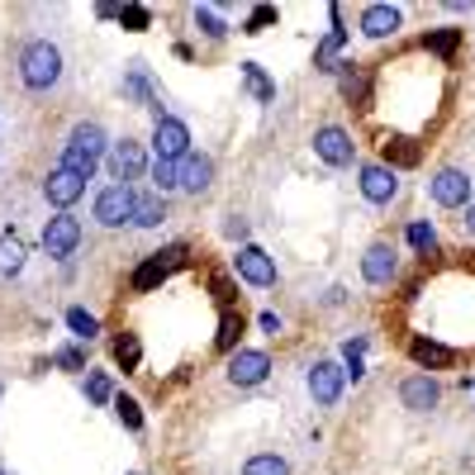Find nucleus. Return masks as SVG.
Wrapping results in <instances>:
<instances>
[{
    "instance_id": "nucleus-1",
    "label": "nucleus",
    "mask_w": 475,
    "mask_h": 475,
    "mask_svg": "<svg viewBox=\"0 0 475 475\" xmlns=\"http://www.w3.org/2000/svg\"><path fill=\"white\" fill-rule=\"evenodd\" d=\"M20 72H24V86L29 91H48V86H58V76H62V53L48 39H39V43L24 48Z\"/></svg>"
},
{
    "instance_id": "nucleus-2",
    "label": "nucleus",
    "mask_w": 475,
    "mask_h": 475,
    "mask_svg": "<svg viewBox=\"0 0 475 475\" xmlns=\"http://www.w3.org/2000/svg\"><path fill=\"white\" fill-rule=\"evenodd\" d=\"M152 148H157L162 162H181L191 157V129L181 124V119H157V129H152Z\"/></svg>"
},
{
    "instance_id": "nucleus-3",
    "label": "nucleus",
    "mask_w": 475,
    "mask_h": 475,
    "mask_svg": "<svg viewBox=\"0 0 475 475\" xmlns=\"http://www.w3.org/2000/svg\"><path fill=\"white\" fill-rule=\"evenodd\" d=\"M433 200L443 210H466L471 205V176L456 172V166H443V172L433 176Z\"/></svg>"
},
{
    "instance_id": "nucleus-4",
    "label": "nucleus",
    "mask_w": 475,
    "mask_h": 475,
    "mask_svg": "<svg viewBox=\"0 0 475 475\" xmlns=\"http://www.w3.org/2000/svg\"><path fill=\"white\" fill-rule=\"evenodd\" d=\"M133 200H139V195H133L129 185H110V191L95 195V219L105 229H119L124 219H133Z\"/></svg>"
},
{
    "instance_id": "nucleus-5",
    "label": "nucleus",
    "mask_w": 475,
    "mask_h": 475,
    "mask_svg": "<svg viewBox=\"0 0 475 475\" xmlns=\"http://www.w3.org/2000/svg\"><path fill=\"white\" fill-rule=\"evenodd\" d=\"M43 247H48V257H72V252L81 247V224H76L72 214L48 219V229H43Z\"/></svg>"
},
{
    "instance_id": "nucleus-6",
    "label": "nucleus",
    "mask_w": 475,
    "mask_h": 475,
    "mask_svg": "<svg viewBox=\"0 0 475 475\" xmlns=\"http://www.w3.org/2000/svg\"><path fill=\"white\" fill-rule=\"evenodd\" d=\"M238 276H243L247 285H276V262L266 257L262 247H238Z\"/></svg>"
},
{
    "instance_id": "nucleus-7",
    "label": "nucleus",
    "mask_w": 475,
    "mask_h": 475,
    "mask_svg": "<svg viewBox=\"0 0 475 475\" xmlns=\"http://www.w3.org/2000/svg\"><path fill=\"white\" fill-rule=\"evenodd\" d=\"M43 195L53 200L58 210H67V205H76V200L86 195V181H81L76 172H67V166H58V172H48V181H43Z\"/></svg>"
},
{
    "instance_id": "nucleus-8",
    "label": "nucleus",
    "mask_w": 475,
    "mask_h": 475,
    "mask_svg": "<svg viewBox=\"0 0 475 475\" xmlns=\"http://www.w3.org/2000/svg\"><path fill=\"white\" fill-rule=\"evenodd\" d=\"M343 381H347L343 366L314 362V371H309V395H314L318 404H337V395H343Z\"/></svg>"
},
{
    "instance_id": "nucleus-9",
    "label": "nucleus",
    "mask_w": 475,
    "mask_h": 475,
    "mask_svg": "<svg viewBox=\"0 0 475 475\" xmlns=\"http://www.w3.org/2000/svg\"><path fill=\"white\" fill-rule=\"evenodd\" d=\"M395 191H399L395 166H385V162H371V166H362V195H366V200H376V205H385V200H395Z\"/></svg>"
},
{
    "instance_id": "nucleus-10",
    "label": "nucleus",
    "mask_w": 475,
    "mask_h": 475,
    "mask_svg": "<svg viewBox=\"0 0 475 475\" xmlns=\"http://www.w3.org/2000/svg\"><path fill=\"white\" fill-rule=\"evenodd\" d=\"M266 371H271V356H266V352H233L229 381H233V385H262Z\"/></svg>"
},
{
    "instance_id": "nucleus-11",
    "label": "nucleus",
    "mask_w": 475,
    "mask_h": 475,
    "mask_svg": "<svg viewBox=\"0 0 475 475\" xmlns=\"http://www.w3.org/2000/svg\"><path fill=\"white\" fill-rule=\"evenodd\" d=\"M399 399H404V409H418V414H428L437 409V399H443V390H437L433 376H409L399 385Z\"/></svg>"
},
{
    "instance_id": "nucleus-12",
    "label": "nucleus",
    "mask_w": 475,
    "mask_h": 475,
    "mask_svg": "<svg viewBox=\"0 0 475 475\" xmlns=\"http://www.w3.org/2000/svg\"><path fill=\"white\" fill-rule=\"evenodd\" d=\"M143 148L133 143V139H124V143H110V172L119 176V185L124 181H133V176H143Z\"/></svg>"
},
{
    "instance_id": "nucleus-13",
    "label": "nucleus",
    "mask_w": 475,
    "mask_h": 475,
    "mask_svg": "<svg viewBox=\"0 0 475 475\" xmlns=\"http://www.w3.org/2000/svg\"><path fill=\"white\" fill-rule=\"evenodd\" d=\"M314 152H318V157H324L328 166H347L352 162V139H347V133L343 129H318L314 133Z\"/></svg>"
},
{
    "instance_id": "nucleus-14",
    "label": "nucleus",
    "mask_w": 475,
    "mask_h": 475,
    "mask_svg": "<svg viewBox=\"0 0 475 475\" xmlns=\"http://www.w3.org/2000/svg\"><path fill=\"white\" fill-rule=\"evenodd\" d=\"M176 176H181V191L200 195V191H205V185L214 181V162L205 157V152H191V157L176 162Z\"/></svg>"
},
{
    "instance_id": "nucleus-15",
    "label": "nucleus",
    "mask_w": 475,
    "mask_h": 475,
    "mask_svg": "<svg viewBox=\"0 0 475 475\" xmlns=\"http://www.w3.org/2000/svg\"><path fill=\"white\" fill-rule=\"evenodd\" d=\"M395 247H390V243H371L366 247V257H362V276L371 281V285H385L390 276H395Z\"/></svg>"
},
{
    "instance_id": "nucleus-16",
    "label": "nucleus",
    "mask_w": 475,
    "mask_h": 475,
    "mask_svg": "<svg viewBox=\"0 0 475 475\" xmlns=\"http://www.w3.org/2000/svg\"><path fill=\"white\" fill-rule=\"evenodd\" d=\"M399 29V10L395 5H366L362 10V33L366 39H390Z\"/></svg>"
},
{
    "instance_id": "nucleus-17",
    "label": "nucleus",
    "mask_w": 475,
    "mask_h": 475,
    "mask_svg": "<svg viewBox=\"0 0 475 475\" xmlns=\"http://www.w3.org/2000/svg\"><path fill=\"white\" fill-rule=\"evenodd\" d=\"M343 48H347V29H343V20H337V14H333V29H328V39L314 48V67H318V72H333V67H337V53H343Z\"/></svg>"
},
{
    "instance_id": "nucleus-18",
    "label": "nucleus",
    "mask_w": 475,
    "mask_h": 475,
    "mask_svg": "<svg viewBox=\"0 0 475 475\" xmlns=\"http://www.w3.org/2000/svg\"><path fill=\"white\" fill-rule=\"evenodd\" d=\"M409 356H414L418 366H428V371H443V366H452V362H456V352H452V347L428 343V337H414V343H409Z\"/></svg>"
},
{
    "instance_id": "nucleus-19",
    "label": "nucleus",
    "mask_w": 475,
    "mask_h": 475,
    "mask_svg": "<svg viewBox=\"0 0 475 475\" xmlns=\"http://www.w3.org/2000/svg\"><path fill=\"white\" fill-rule=\"evenodd\" d=\"M67 148H76V152H86V157L100 162V152H105L110 143H105V129H100V124H76L72 139H67Z\"/></svg>"
},
{
    "instance_id": "nucleus-20",
    "label": "nucleus",
    "mask_w": 475,
    "mask_h": 475,
    "mask_svg": "<svg viewBox=\"0 0 475 475\" xmlns=\"http://www.w3.org/2000/svg\"><path fill=\"white\" fill-rule=\"evenodd\" d=\"M162 219H166L162 195H139V200H133V219H129V224H139V229H157Z\"/></svg>"
},
{
    "instance_id": "nucleus-21",
    "label": "nucleus",
    "mask_w": 475,
    "mask_h": 475,
    "mask_svg": "<svg viewBox=\"0 0 475 475\" xmlns=\"http://www.w3.org/2000/svg\"><path fill=\"white\" fill-rule=\"evenodd\" d=\"M24 266V238L20 233H0V276H14Z\"/></svg>"
},
{
    "instance_id": "nucleus-22",
    "label": "nucleus",
    "mask_w": 475,
    "mask_h": 475,
    "mask_svg": "<svg viewBox=\"0 0 475 475\" xmlns=\"http://www.w3.org/2000/svg\"><path fill=\"white\" fill-rule=\"evenodd\" d=\"M166 271H172V266H166L162 257L143 262L139 271H133V291H152V285H162V281H166Z\"/></svg>"
},
{
    "instance_id": "nucleus-23",
    "label": "nucleus",
    "mask_w": 475,
    "mask_h": 475,
    "mask_svg": "<svg viewBox=\"0 0 475 475\" xmlns=\"http://www.w3.org/2000/svg\"><path fill=\"white\" fill-rule=\"evenodd\" d=\"M243 81H247V91L257 95V100H276V86L266 81V72H262L257 62H243Z\"/></svg>"
},
{
    "instance_id": "nucleus-24",
    "label": "nucleus",
    "mask_w": 475,
    "mask_h": 475,
    "mask_svg": "<svg viewBox=\"0 0 475 475\" xmlns=\"http://www.w3.org/2000/svg\"><path fill=\"white\" fill-rule=\"evenodd\" d=\"M395 162V166H414L418 162V148L409 143V139H390L385 143V166Z\"/></svg>"
},
{
    "instance_id": "nucleus-25",
    "label": "nucleus",
    "mask_w": 475,
    "mask_h": 475,
    "mask_svg": "<svg viewBox=\"0 0 475 475\" xmlns=\"http://www.w3.org/2000/svg\"><path fill=\"white\" fill-rule=\"evenodd\" d=\"M114 362L124 366V371H133V366L143 362V347H139V337H133V333H124V337L114 343Z\"/></svg>"
},
{
    "instance_id": "nucleus-26",
    "label": "nucleus",
    "mask_w": 475,
    "mask_h": 475,
    "mask_svg": "<svg viewBox=\"0 0 475 475\" xmlns=\"http://www.w3.org/2000/svg\"><path fill=\"white\" fill-rule=\"evenodd\" d=\"M124 91H129L133 100H148V105H152V86H148V67H143V62H133V67H129Z\"/></svg>"
},
{
    "instance_id": "nucleus-27",
    "label": "nucleus",
    "mask_w": 475,
    "mask_h": 475,
    "mask_svg": "<svg viewBox=\"0 0 475 475\" xmlns=\"http://www.w3.org/2000/svg\"><path fill=\"white\" fill-rule=\"evenodd\" d=\"M423 43H428L437 58H452V53H456V43H462V29H437V33H428Z\"/></svg>"
},
{
    "instance_id": "nucleus-28",
    "label": "nucleus",
    "mask_w": 475,
    "mask_h": 475,
    "mask_svg": "<svg viewBox=\"0 0 475 475\" xmlns=\"http://www.w3.org/2000/svg\"><path fill=\"white\" fill-rule=\"evenodd\" d=\"M243 475H291V466H285L281 456L266 452V456H252V462L243 466Z\"/></svg>"
},
{
    "instance_id": "nucleus-29",
    "label": "nucleus",
    "mask_w": 475,
    "mask_h": 475,
    "mask_svg": "<svg viewBox=\"0 0 475 475\" xmlns=\"http://www.w3.org/2000/svg\"><path fill=\"white\" fill-rule=\"evenodd\" d=\"M152 185H157V195L176 191V185H181V176H176V162H162V157H157V166H152Z\"/></svg>"
},
{
    "instance_id": "nucleus-30",
    "label": "nucleus",
    "mask_w": 475,
    "mask_h": 475,
    "mask_svg": "<svg viewBox=\"0 0 475 475\" xmlns=\"http://www.w3.org/2000/svg\"><path fill=\"white\" fill-rule=\"evenodd\" d=\"M67 328H72L76 337H95V333H100L95 314H86V309H67Z\"/></svg>"
},
{
    "instance_id": "nucleus-31",
    "label": "nucleus",
    "mask_w": 475,
    "mask_h": 475,
    "mask_svg": "<svg viewBox=\"0 0 475 475\" xmlns=\"http://www.w3.org/2000/svg\"><path fill=\"white\" fill-rule=\"evenodd\" d=\"M86 395H91L95 404H110V399H114V385H110L105 371H91V376H86Z\"/></svg>"
},
{
    "instance_id": "nucleus-32",
    "label": "nucleus",
    "mask_w": 475,
    "mask_h": 475,
    "mask_svg": "<svg viewBox=\"0 0 475 475\" xmlns=\"http://www.w3.org/2000/svg\"><path fill=\"white\" fill-rule=\"evenodd\" d=\"M114 414H119V423H124V428H143V409H139L129 395H114Z\"/></svg>"
},
{
    "instance_id": "nucleus-33",
    "label": "nucleus",
    "mask_w": 475,
    "mask_h": 475,
    "mask_svg": "<svg viewBox=\"0 0 475 475\" xmlns=\"http://www.w3.org/2000/svg\"><path fill=\"white\" fill-rule=\"evenodd\" d=\"M195 24H200V29H205V33H210V39H224V33H229V24H224V20H219V14H214L210 5H195Z\"/></svg>"
},
{
    "instance_id": "nucleus-34",
    "label": "nucleus",
    "mask_w": 475,
    "mask_h": 475,
    "mask_svg": "<svg viewBox=\"0 0 475 475\" xmlns=\"http://www.w3.org/2000/svg\"><path fill=\"white\" fill-rule=\"evenodd\" d=\"M238 333H243V318H238L233 309H224V324H219V337H214V343H219V347L229 352V347L238 343Z\"/></svg>"
},
{
    "instance_id": "nucleus-35",
    "label": "nucleus",
    "mask_w": 475,
    "mask_h": 475,
    "mask_svg": "<svg viewBox=\"0 0 475 475\" xmlns=\"http://www.w3.org/2000/svg\"><path fill=\"white\" fill-rule=\"evenodd\" d=\"M119 20H124L129 33H143L148 29V10L143 5H119Z\"/></svg>"
},
{
    "instance_id": "nucleus-36",
    "label": "nucleus",
    "mask_w": 475,
    "mask_h": 475,
    "mask_svg": "<svg viewBox=\"0 0 475 475\" xmlns=\"http://www.w3.org/2000/svg\"><path fill=\"white\" fill-rule=\"evenodd\" d=\"M409 247H418V252H433V247H437V233H433L428 224H409Z\"/></svg>"
},
{
    "instance_id": "nucleus-37",
    "label": "nucleus",
    "mask_w": 475,
    "mask_h": 475,
    "mask_svg": "<svg viewBox=\"0 0 475 475\" xmlns=\"http://www.w3.org/2000/svg\"><path fill=\"white\" fill-rule=\"evenodd\" d=\"M266 24H276V10H271V5H257V10H252V14H247V24H243V33H262Z\"/></svg>"
},
{
    "instance_id": "nucleus-38",
    "label": "nucleus",
    "mask_w": 475,
    "mask_h": 475,
    "mask_svg": "<svg viewBox=\"0 0 475 475\" xmlns=\"http://www.w3.org/2000/svg\"><path fill=\"white\" fill-rule=\"evenodd\" d=\"M343 95H347V100H362V95H366V76H362V72H347V76H343Z\"/></svg>"
},
{
    "instance_id": "nucleus-39",
    "label": "nucleus",
    "mask_w": 475,
    "mask_h": 475,
    "mask_svg": "<svg viewBox=\"0 0 475 475\" xmlns=\"http://www.w3.org/2000/svg\"><path fill=\"white\" fill-rule=\"evenodd\" d=\"M58 366H67V371H81V366H86V352H76V347H62V352H58Z\"/></svg>"
},
{
    "instance_id": "nucleus-40",
    "label": "nucleus",
    "mask_w": 475,
    "mask_h": 475,
    "mask_svg": "<svg viewBox=\"0 0 475 475\" xmlns=\"http://www.w3.org/2000/svg\"><path fill=\"white\" fill-rule=\"evenodd\" d=\"M224 233H229V238H247V224H243V219H229Z\"/></svg>"
},
{
    "instance_id": "nucleus-41",
    "label": "nucleus",
    "mask_w": 475,
    "mask_h": 475,
    "mask_svg": "<svg viewBox=\"0 0 475 475\" xmlns=\"http://www.w3.org/2000/svg\"><path fill=\"white\" fill-rule=\"evenodd\" d=\"M462 224H466V233H475V205H466V219H462Z\"/></svg>"
}]
</instances>
